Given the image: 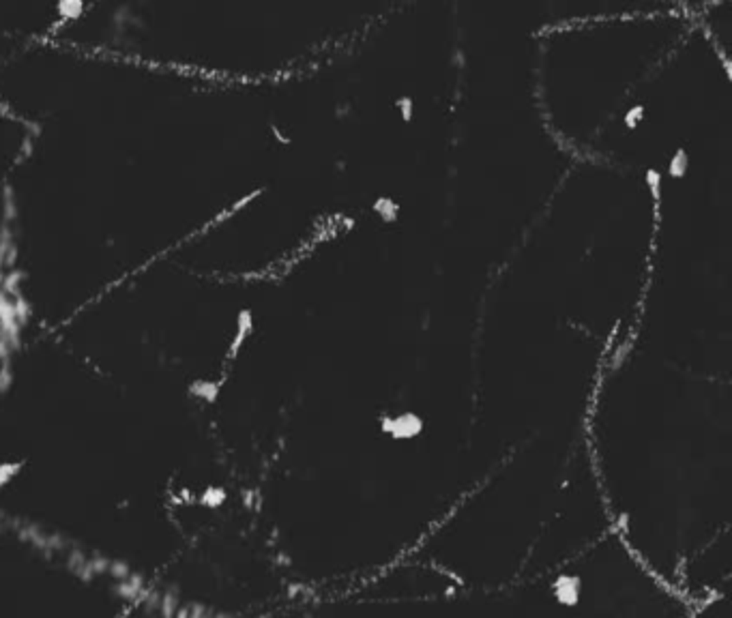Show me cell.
Listing matches in <instances>:
<instances>
[{"mask_svg":"<svg viewBox=\"0 0 732 618\" xmlns=\"http://www.w3.org/2000/svg\"><path fill=\"white\" fill-rule=\"evenodd\" d=\"M380 432L393 440H413L423 432V419L417 412H400V415L380 417Z\"/></svg>","mask_w":732,"mask_h":618,"instance_id":"1","label":"cell"},{"mask_svg":"<svg viewBox=\"0 0 732 618\" xmlns=\"http://www.w3.org/2000/svg\"><path fill=\"white\" fill-rule=\"evenodd\" d=\"M554 595L563 605H576L580 599V577L578 575H561L554 582Z\"/></svg>","mask_w":732,"mask_h":618,"instance_id":"2","label":"cell"},{"mask_svg":"<svg viewBox=\"0 0 732 618\" xmlns=\"http://www.w3.org/2000/svg\"><path fill=\"white\" fill-rule=\"evenodd\" d=\"M372 211L383 223H395L400 219V204L389 196H378L372 202Z\"/></svg>","mask_w":732,"mask_h":618,"instance_id":"3","label":"cell"},{"mask_svg":"<svg viewBox=\"0 0 732 618\" xmlns=\"http://www.w3.org/2000/svg\"><path fill=\"white\" fill-rule=\"evenodd\" d=\"M687 170H689V155L685 149H679L668 161V176L670 179H685Z\"/></svg>","mask_w":732,"mask_h":618,"instance_id":"4","label":"cell"},{"mask_svg":"<svg viewBox=\"0 0 732 618\" xmlns=\"http://www.w3.org/2000/svg\"><path fill=\"white\" fill-rule=\"evenodd\" d=\"M644 181H647V187H649V191H651L653 202L659 204V200H661V185H664V174H661L659 170L651 168V170L647 172V176H644Z\"/></svg>","mask_w":732,"mask_h":618,"instance_id":"5","label":"cell"},{"mask_svg":"<svg viewBox=\"0 0 732 618\" xmlns=\"http://www.w3.org/2000/svg\"><path fill=\"white\" fill-rule=\"evenodd\" d=\"M395 108H397L400 119H402L404 123H413V119H415V99H413V97H408V95L397 97Z\"/></svg>","mask_w":732,"mask_h":618,"instance_id":"6","label":"cell"},{"mask_svg":"<svg viewBox=\"0 0 732 618\" xmlns=\"http://www.w3.org/2000/svg\"><path fill=\"white\" fill-rule=\"evenodd\" d=\"M644 116H647V110H644V105L642 103H636V105H631L627 112H625V127L627 129H636L642 121H644Z\"/></svg>","mask_w":732,"mask_h":618,"instance_id":"7","label":"cell"}]
</instances>
